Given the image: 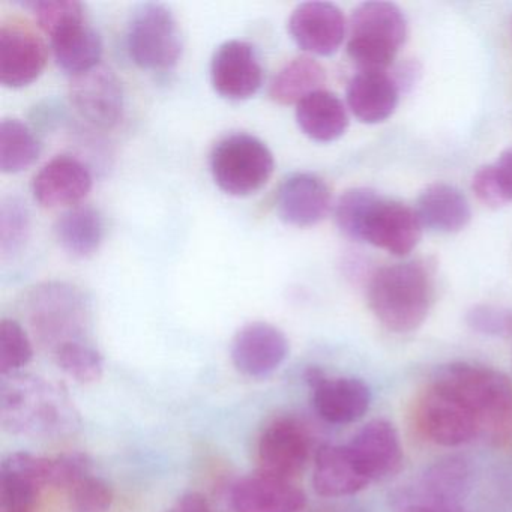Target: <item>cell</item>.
Here are the masks:
<instances>
[{
  "instance_id": "6da1fadb",
  "label": "cell",
  "mask_w": 512,
  "mask_h": 512,
  "mask_svg": "<svg viewBox=\"0 0 512 512\" xmlns=\"http://www.w3.org/2000/svg\"><path fill=\"white\" fill-rule=\"evenodd\" d=\"M0 424L20 436L58 439L79 428L80 416L61 385L16 373L0 383Z\"/></svg>"
},
{
  "instance_id": "7a4b0ae2",
  "label": "cell",
  "mask_w": 512,
  "mask_h": 512,
  "mask_svg": "<svg viewBox=\"0 0 512 512\" xmlns=\"http://www.w3.org/2000/svg\"><path fill=\"white\" fill-rule=\"evenodd\" d=\"M335 221L347 238L397 257L415 250L424 227L416 209L383 199L370 188L346 191L335 206Z\"/></svg>"
},
{
  "instance_id": "3957f363",
  "label": "cell",
  "mask_w": 512,
  "mask_h": 512,
  "mask_svg": "<svg viewBox=\"0 0 512 512\" xmlns=\"http://www.w3.org/2000/svg\"><path fill=\"white\" fill-rule=\"evenodd\" d=\"M367 298L370 310L388 331L407 334L416 331L430 313L433 277L421 262L383 266L371 277Z\"/></svg>"
},
{
  "instance_id": "277c9868",
  "label": "cell",
  "mask_w": 512,
  "mask_h": 512,
  "mask_svg": "<svg viewBox=\"0 0 512 512\" xmlns=\"http://www.w3.org/2000/svg\"><path fill=\"white\" fill-rule=\"evenodd\" d=\"M347 55L359 71L386 73L407 38V22L397 5L365 2L349 20Z\"/></svg>"
},
{
  "instance_id": "5b68a950",
  "label": "cell",
  "mask_w": 512,
  "mask_h": 512,
  "mask_svg": "<svg viewBox=\"0 0 512 512\" xmlns=\"http://www.w3.org/2000/svg\"><path fill=\"white\" fill-rule=\"evenodd\" d=\"M212 178L221 191L247 197L262 190L275 169L271 149L257 137L238 133L221 139L209 158Z\"/></svg>"
},
{
  "instance_id": "8992f818",
  "label": "cell",
  "mask_w": 512,
  "mask_h": 512,
  "mask_svg": "<svg viewBox=\"0 0 512 512\" xmlns=\"http://www.w3.org/2000/svg\"><path fill=\"white\" fill-rule=\"evenodd\" d=\"M436 385L454 395L484 425H499L512 416V383L505 374L482 365H446Z\"/></svg>"
},
{
  "instance_id": "52a82bcc",
  "label": "cell",
  "mask_w": 512,
  "mask_h": 512,
  "mask_svg": "<svg viewBox=\"0 0 512 512\" xmlns=\"http://www.w3.org/2000/svg\"><path fill=\"white\" fill-rule=\"evenodd\" d=\"M29 320L43 343L53 350L70 341H83L89 323L85 295L67 283L35 287L28 299Z\"/></svg>"
},
{
  "instance_id": "ba28073f",
  "label": "cell",
  "mask_w": 512,
  "mask_h": 512,
  "mask_svg": "<svg viewBox=\"0 0 512 512\" xmlns=\"http://www.w3.org/2000/svg\"><path fill=\"white\" fill-rule=\"evenodd\" d=\"M182 32L175 14L163 4H142L131 13L127 52L131 61L148 71L170 70L182 56Z\"/></svg>"
},
{
  "instance_id": "9c48e42d",
  "label": "cell",
  "mask_w": 512,
  "mask_h": 512,
  "mask_svg": "<svg viewBox=\"0 0 512 512\" xmlns=\"http://www.w3.org/2000/svg\"><path fill=\"white\" fill-rule=\"evenodd\" d=\"M418 422L431 442L440 446H460L481 430L479 419L442 386L433 385L418 404Z\"/></svg>"
},
{
  "instance_id": "30bf717a",
  "label": "cell",
  "mask_w": 512,
  "mask_h": 512,
  "mask_svg": "<svg viewBox=\"0 0 512 512\" xmlns=\"http://www.w3.org/2000/svg\"><path fill=\"white\" fill-rule=\"evenodd\" d=\"M70 98L76 112L95 127H115L124 115V88L115 71L107 65L100 64L74 76Z\"/></svg>"
},
{
  "instance_id": "8fae6325",
  "label": "cell",
  "mask_w": 512,
  "mask_h": 512,
  "mask_svg": "<svg viewBox=\"0 0 512 512\" xmlns=\"http://www.w3.org/2000/svg\"><path fill=\"white\" fill-rule=\"evenodd\" d=\"M305 380L313 392V406L329 424H352L370 409L371 391L356 377H328L320 368L305 371Z\"/></svg>"
},
{
  "instance_id": "7c38bea8",
  "label": "cell",
  "mask_w": 512,
  "mask_h": 512,
  "mask_svg": "<svg viewBox=\"0 0 512 512\" xmlns=\"http://www.w3.org/2000/svg\"><path fill=\"white\" fill-rule=\"evenodd\" d=\"M211 83L226 100L245 101L254 97L263 83V68L254 47L239 40L221 44L212 56Z\"/></svg>"
},
{
  "instance_id": "4fadbf2b",
  "label": "cell",
  "mask_w": 512,
  "mask_h": 512,
  "mask_svg": "<svg viewBox=\"0 0 512 512\" xmlns=\"http://www.w3.org/2000/svg\"><path fill=\"white\" fill-rule=\"evenodd\" d=\"M289 340L277 326L266 322L248 323L232 341V362L236 370L251 379H265L289 356Z\"/></svg>"
},
{
  "instance_id": "5bb4252c",
  "label": "cell",
  "mask_w": 512,
  "mask_h": 512,
  "mask_svg": "<svg viewBox=\"0 0 512 512\" xmlns=\"http://www.w3.org/2000/svg\"><path fill=\"white\" fill-rule=\"evenodd\" d=\"M257 455L260 472L292 481L310 457V437L295 419H275L263 430Z\"/></svg>"
},
{
  "instance_id": "9a60e30c",
  "label": "cell",
  "mask_w": 512,
  "mask_h": 512,
  "mask_svg": "<svg viewBox=\"0 0 512 512\" xmlns=\"http://www.w3.org/2000/svg\"><path fill=\"white\" fill-rule=\"evenodd\" d=\"M346 17L329 2H305L289 20L290 37L299 49L317 56H331L340 49L347 34Z\"/></svg>"
},
{
  "instance_id": "2e32d148",
  "label": "cell",
  "mask_w": 512,
  "mask_h": 512,
  "mask_svg": "<svg viewBox=\"0 0 512 512\" xmlns=\"http://www.w3.org/2000/svg\"><path fill=\"white\" fill-rule=\"evenodd\" d=\"M53 458L14 452L0 464V508L28 511L44 488L52 485Z\"/></svg>"
},
{
  "instance_id": "e0dca14e",
  "label": "cell",
  "mask_w": 512,
  "mask_h": 512,
  "mask_svg": "<svg viewBox=\"0 0 512 512\" xmlns=\"http://www.w3.org/2000/svg\"><path fill=\"white\" fill-rule=\"evenodd\" d=\"M47 49L40 37L19 26L0 28V83L19 89L31 85L43 73Z\"/></svg>"
},
{
  "instance_id": "ac0fdd59",
  "label": "cell",
  "mask_w": 512,
  "mask_h": 512,
  "mask_svg": "<svg viewBox=\"0 0 512 512\" xmlns=\"http://www.w3.org/2000/svg\"><path fill=\"white\" fill-rule=\"evenodd\" d=\"M92 188L88 167L70 155H59L46 164L32 181L35 200L44 208L79 206Z\"/></svg>"
},
{
  "instance_id": "d6986e66",
  "label": "cell",
  "mask_w": 512,
  "mask_h": 512,
  "mask_svg": "<svg viewBox=\"0 0 512 512\" xmlns=\"http://www.w3.org/2000/svg\"><path fill=\"white\" fill-rule=\"evenodd\" d=\"M331 206L328 184L313 173H295L278 190V217L290 226H316L328 217Z\"/></svg>"
},
{
  "instance_id": "ffe728a7",
  "label": "cell",
  "mask_w": 512,
  "mask_h": 512,
  "mask_svg": "<svg viewBox=\"0 0 512 512\" xmlns=\"http://www.w3.org/2000/svg\"><path fill=\"white\" fill-rule=\"evenodd\" d=\"M230 503L235 512H302L307 497L290 479L259 472L233 485Z\"/></svg>"
},
{
  "instance_id": "44dd1931",
  "label": "cell",
  "mask_w": 512,
  "mask_h": 512,
  "mask_svg": "<svg viewBox=\"0 0 512 512\" xmlns=\"http://www.w3.org/2000/svg\"><path fill=\"white\" fill-rule=\"evenodd\" d=\"M347 446L370 481L389 478L403 463L400 437L394 425L385 419L368 422Z\"/></svg>"
},
{
  "instance_id": "7402d4cb",
  "label": "cell",
  "mask_w": 512,
  "mask_h": 512,
  "mask_svg": "<svg viewBox=\"0 0 512 512\" xmlns=\"http://www.w3.org/2000/svg\"><path fill=\"white\" fill-rule=\"evenodd\" d=\"M398 95V83L388 73L359 71L347 86L346 100L358 121L379 124L397 109Z\"/></svg>"
},
{
  "instance_id": "603a6c76",
  "label": "cell",
  "mask_w": 512,
  "mask_h": 512,
  "mask_svg": "<svg viewBox=\"0 0 512 512\" xmlns=\"http://www.w3.org/2000/svg\"><path fill=\"white\" fill-rule=\"evenodd\" d=\"M370 482L349 446L325 445L317 452L313 485L320 496H352L364 490Z\"/></svg>"
},
{
  "instance_id": "cb8c5ba5",
  "label": "cell",
  "mask_w": 512,
  "mask_h": 512,
  "mask_svg": "<svg viewBox=\"0 0 512 512\" xmlns=\"http://www.w3.org/2000/svg\"><path fill=\"white\" fill-rule=\"evenodd\" d=\"M416 212L422 226L439 233L460 232L472 218L466 196L448 184L425 188L419 196Z\"/></svg>"
},
{
  "instance_id": "d4e9b609",
  "label": "cell",
  "mask_w": 512,
  "mask_h": 512,
  "mask_svg": "<svg viewBox=\"0 0 512 512\" xmlns=\"http://www.w3.org/2000/svg\"><path fill=\"white\" fill-rule=\"evenodd\" d=\"M296 122L302 133L314 142L331 143L346 133L349 116L343 101L322 89L296 106Z\"/></svg>"
},
{
  "instance_id": "484cf974",
  "label": "cell",
  "mask_w": 512,
  "mask_h": 512,
  "mask_svg": "<svg viewBox=\"0 0 512 512\" xmlns=\"http://www.w3.org/2000/svg\"><path fill=\"white\" fill-rule=\"evenodd\" d=\"M52 49L56 64L71 77L86 73L101 64L103 41L86 20L73 23L53 35Z\"/></svg>"
},
{
  "instance_id": "4316f807",
  "label": "cell",
  "mask_w": 512,
  "mask_h": 512,
  "mask_svg": "<svg viewBox=\"0 0 512 512\" xmlns=\"http://www.w3.org/2000/svg\"><path fill=\"white\" fill-rule=\"evenodd\" d=\"M53 232L65 253L86 259L94 256L103 244V215L92 206H74L56 220Z\"/></svg>"
},
{
  "instance_id": "83f0119b",
  "label": "cell",
  "mask_w": 512,
  "mask_h": 512,
  "mask_svg": "<svg viewBox=\"0 0 512 512\" xmlns=\"http://www.w3.org/2000/svg\"><path fill=\"white\" fill-rule=\"evenodd\" d=\"M326 82L325 68L310 56L293 59L272 80L269 97L281 106H298L314 92L322 91Z\"/></svg>"
},
{
  "instance_id": "f1b7e54d",
  "label": "cell",
  "mask_w": 512,
  "mask_h": 512,
  "mask_svg": "<svg viewBox=\"0 0 512 512\" xmlns=\"http://www.w3.org/2000/svg\"><path fill=\"white\" fill-rule=\"evenodd\" d=\"M41 154L34 131L19 119H4L0 124V170L7 175L25 172Z\"/></svg>"
},
{
  "instance_id": "f546056e",
  "label": "cell",
  "mask_w": 512,
  "mask_h": 512,
  "mask_svg": "<svg viewBox=\"0 0 512 512\" xmlns=\"http://www.w3.org/2000/svg\"><path fill=\"white\" fill-rule=\"evenodd\" d=\"M418 485L436 499L461 505L469 491L470 470L461 458H445L431 466Z\"/></svg>"
},
{
  "instance_id": "4dcf8cb0",
  "label": "cell",
  "mask_w": 512,
  "mask_h": 512,
  "mask_svg": "<svg viewBox=\"0 0 512 512\" xmlns=\"http://www.w3.org/2000/svg\"><path fill=\"white\" fill-rule=\"evenodd\" d=\"M53 353L59 368L76 382L92 383L103 376V356L86 341H70L53 350Z\"/></svg>"
},
{
  "instance_id": "1f68e13d",
  "label": "cell",
  "mask_w": 512,
  "mask_h": 512,
  "mask_svg": "<svg viewBox=\"0 0 512 512\" xmlns=\"http://www.w3.org/2000/svg\"><path fill=\"white\" fill-rule=\"evenodd\" d=\"M31 221L25 203L8 197L0 205V251L4 259L16 256L28 241Z\"/></svg>"
},
{
  "instance_id": "d6a6232c",
  "label": "cell",
  "mask_w": 512,
  "mask_h": 512,
  "mask_svg": "<svg viewBox=\"0 0 512 512\" xmlns=\"http://www.w3.org/2000/svg\"><path fill=\"white\" fill-rule=\"evenodd\" d=\"M34 347L23 326L13 319L0 322V373L16 374L31 362Z\"/></svg>"
},
{
  "instance_id": "836d02e7",
  "label": "cell",
  "mask_w": 512,
  "mask_h": 512,
  "mask_svg": "<svg viewBox=\"0 0 512 512\" xmlns=\"http://www.w3.org/2000/svg\"><path fill=\"white\" fill-rule=\"evenodd\" d=\"M40 28L53 37L73 23L86 20L85 8L76 0H32L25 2Z\"/></svg>"
},
{
  "instance_id": "e575fe53",
  "label": "cell",
  "mask_w": 512,
  "mask_h": 512,
  "mask_svg": "<svg viewBox=\"0 0 512 512\" xmlns=\"http://www.w3.org/2000/svg\"><path fill=\"white\" fill-rule=\"evenodd\" d=\"M73 512H109L113 503V488L106 479L89 473L68 490Z\"/></svg>"
},
{
  "instance_id": "d590c367",
  "label": "cell",
  "mask_w": 512,
  "mask_h": 512,
  "mask_svg": "<svg viewBox=\"0 0 512 512\" xmlns=\"http://www.w3.org/2000/svg\"><path fill=\"white\" fill-rule=\"evenodd\" d=\"M394 512H466L460 503L443 502L425 493L418 484L401 488L392 496Z\"/></svg>"
},
{
  "instance_id": "8d00e7d4",
  "label": "cell",
  "mask_w": 512,
  "mask_h": 512,
  "mask_svg": "<svg viewBox=\"0 0 512 512\" xmlns=\"http://www.w3.org/2000/svg\"><path fill=\"white\" fill-rule=\"evenodd\" d=\"M467 323L476 332L493 337H509L512 335V311L505 308L479 305L467 314Z\"/></svg>"
},
{
  "instance_id": "74e56055",
  "label": "cell",
  "mask_w": 512,
  "mask_h": 512,
  "mask_svg": "<svg viewBox=\"0 0 512 512\" xmlns=\"http://www.w3.org/2000/svg\"><path fill=\"white\" fill-rule=\"evenodd\" d=\"M91 472V458L83 452H68L53 458V487L70 490Z\"/></svg>"
},
{
  "instance_id": "f35d334b",
  "label": "cell",
  "mask_w": 512,
  "mask_h": 512,
  "mask_svg": "<svg viewBox=\"0 0 512 512\" xmlns=\"http://www.w3.org/2000/svg\"><path fill=\"white\" fill-rule=\"evenodd\" d=\"M472 188L476 197L488 208H502V206L509 203L508 197L505 196L499 181H497L496 173H494L491 164L476 172V175L473 176Z\"/></svg>"
},
{
  "instance_id": "ab89813d",
  "label": "cell",
  "mask_w": 512,
  "mask_h": 512,
  "mask_svg": "<svg viewBox=\"0 0 512 512\" xmlns=\"http://www.w3.org/2000/svg\"><path fill=\"white\" fill-rule=\"evenodd\" d=\"M496 173L497 181L502 187L503 193L512 202V148L506 149L496 163L491 164Z\"/></svg>"
},
{
  "instance_id": "60d3db41",
  "label": "cell",
  "mask_w": 512,
  "mask_h": 512,
  "mask_svg": "<svg viewBox=\"0 0 512 512\" xmlns=\"http://www.w3.org/2000/svg\"><path fill=\"white\" fill-rule=\"evenodd\" d=\"M167 512H214L208 499L197 491L179 497Z\"/></svg>"
},
{
  "instance_id": "b9f144b4",
  "label": "cell",
  "mask_w": 512,
  "mask_h": 512,
  "mask_svg": "<svg viewBox=\"0 0 512 512\" xmlns=\"http://www.w3.org/2000/svg\"><path fill=\"white\" fill-rule=\"evenodd\" d=\"M2 512H28V511H2Z\"/></svg>"
}]
</instances>
